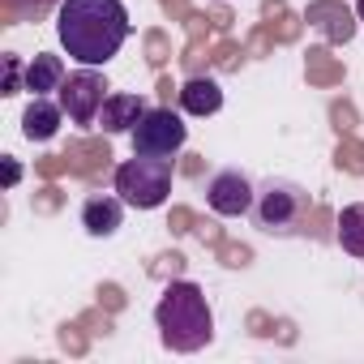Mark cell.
<instances>
[{
  "label": "cell",
  "mask_w": 364,
  "mask_h": 364,
  "mask_svg": "<svg viewBox=\"0 0 364 364\" xmlns=\"http://www.w3.org/2000/svg\"><path fill=\"white\" fill-rule=\"evenodd\" d=\"M116 193L133 210H159L171 198V159H154V154L133 150V159H124L116 167Z\"/></svg>",
  "instance_id": "277c9868"
},
{
  "label": "cell",
  "mask_w": 364,
  "mask_h": 364,
  "mask_svg": "<svg viewBox=\"0 0 364 364\" xmlns=\"http://www.w3.org/2000/svg\"><path fill=\"white\" fill-rule=\"evenodd\" d=\"M124 223V198H107V193H95L82 202V228L95 236V240H107L116 236Z\"/></svg>",
  "instance_id": "9c48e42d"
},
{
  "label": "cell",
  "mask_w": 364,
  "mask_h": 364,
  "mask_svg": "<svg viewBox=\"0 0 364 364\" xmlns=\"http://www.w3.org/2000/svg\"><path fill=\"white\" fill-rule=\"evenodd\" d=\"M313 210V198L304 185L296 180H283V176H270L266 185H257V202H253V219L266 236H296L304 228Z\"/></svg>",
  "instance_id": "3957f363"
},
{
  "label": "cell",
  "mask_w": 364,
  "mask_h": 364,
  "mask_svg": "<svg viewBox=\"0 0 364 364\" xmlns=\"http://www.w3.org/2000/svg\"><path fill=\"white\" fill-rule=\"evenodd\" d=\"M338 245H343V253H351V257H364V202H351V206H343V215H338Z\"/></svg>",
  "instance_id": "4fadbf2b"
},
{
  "label": "cell",
  "mask_w": 364,
  "mask_h": 364,
  "mask_svg": "<svg viewBox=\"0 0 364 364\" xmlns=\"http://www.w3.org/2000/svg\"><path fill=\"white\" fill-rule=\"evenodd\" d=\"M60 82H65V65H60V56H48V52H39L22 77V86L31 95H52V90H60Z\"/></svg>",
  "instance_id": "7c38bea8"
},
{
  "label": "cell",
  "mask_w": 364,
  "mask_h": 364,
  "mask_svg": "<svg viewBox=\"0 0 364 364\" xmlns=\"http://www.w3.org/2000/svg\"><path fill=\"white\" fill-rule=\"evenodd\" d=\"M180 107L189 116H215L223 107V86L215 77H189L180 86Z\"/></svg>",
  "instance_id": "8fae6325"
},
{
  "label": "cell",
  "mask_w": 364,
  "mask_h": 364,
  "mask_svg": "<svg viewBox=\"0 0 364 364\" xmlns=\"http://www.w3.org/2000/svg\"><path fill=\"white\" fill-rule=\"evenodd\" d=\"M154 326H159V338L167 351H202L215 343V309L206 300V291L189 279L180 283H167L159 304H154Z\"/></svg>",
  "instance_id": "7a4b0ae2"
},
{
  "label": "cell",
  "mask_w": 364,
  "mask_h": 364,
  "mask_svg": "<svg viewBox=\"0 0 364 364\" xmlns=\"http://www.w3.org/2000/svg\"><path fill=\"white\" fill-rule=\"evenodd\" d=\"M18 176H22V167H18L14 159H5V185H9V189L18 185Z\"/></svg>",
  "instance_id": "9a60e30c"
},
{
  "label": "cell",
  "mask_w": 364,
  "mask_h": 364,
  "mask_svg": "<svg viewBox=\"0 0 364 364\" xmlns=\"http://www.w3.org/2000/svg\"><path fill=\"white\" fill-rule=\"evenodd\" d=\"M355 18H360V22H364V0H355Z\"/></svg>",
  "instance_id": "2e32d148"
},
{
  "label": "cell",
  "mask_w": 364,
  "mask_h": 364,
  "mask_svg": "<svg viewBox=\"0 0 364 364\" xmlns=\"http://www.w3.org/2000/svg\"><path fill=\"white\" fill-rule=\"evenodd\" d=\"M253 202H257L253 180H249L245 171H236V167H223V171H215V176L206 180V206H210L215 215H223V219L249 215Z\"/></svg>",
  "instance_id": "52a82bcc"
},
{
  "label": "cell",
  "mask_w": 364,
  "mask_h": 364,
  "mask_svg": "<svg viewBox=\"0 0 364 364\" xmlns=\"http://www.w3.org/2000/svg\"><path fill=\"white\" fill-rule=\"evenodd\" d=\"M146 112H150V103L141 95H107V103L99 107L95 129H103V133H133Z\"/></svg>",
  "instance_id": "ba28073f"
},
{
  "label": "cell",
  "mask_w": 364,
  "mask_h": 364,
  "mask_svg": "<svg viewBox=\"0 0 364 364\" xmlns=\"http://www.w3.org/2000/svg\"><path fill=\"white\" fill-rule=\"evenodd\" d=\"M189 137V124L180 120V112L171 107H150L141 116V124L133 129V150L137 154H154V159H171Z\"/></svg>",
  "instance_id": "5b68a950"
},
{
  "label": "cell",
  "mask_w": 364,
  "mask_h": 364,
  "mask_svg": "<svg viewBox=\"0 0 364 364\" xmlns=\"http://www.w3.org/2000/svg\"><path fill=\"white\" fill-rule=\"evenodd\" d=\"M129 31L133 22L120 0H60V9H56L60 48L77 65H90V69L107 65L124 48Z\"/></svg>",
  "instance_id": "6da1fadb"
},
{
  "label": "cell",
  "mask_w": 364,
  "mask_h": 364,
  "mask_svg": "<svg viewBox=\"0 0 364 364\" xmlns=\"http://www.w3.org/2000/svg\"><path fill=\"white\" fill-rule=\"evenodd\" d=\"M60 120H65V107L52 103L48 95H35L22 112V137L26 141H52L60 133Z\"/></svg>",
  "instance_id": "30bf717a"
},
{
  "label": "cell",
  "mask_w": 364,
  "mask_h": 364,
  "mask_svg": "<svg viewBox=\"0 0 364 364\" xmlns=\"http://www.w3.org/2000/svg\"><path fill=\"white\" fill-rule=\"evenodd\" d=\"M56 103L65 107V116L73 124H95L99 120V107L107 103V82L103 73H95L90 65H82L77 73H69L56 90Z\"/></svg>",
  "instance_id": "8992f818"
},
{
  "label": "cell",
  "mask_w": 364,
  "mask_h": 364,
  "mask_svg": "<svg viewBox=\"0 0 364 364\" xmlns=\"http://www.w3.org/2000/svg\"><path fill=\"white\" fill-rule=\"evenodd\" d=\"M22 77H26V65H22L18 56H9V60H5V90H0V95H18V90H26Z\"/></svg>",
  "instance_id": "5bb4252c"
}]
</instances>
